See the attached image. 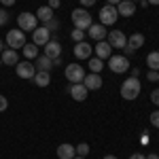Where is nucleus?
I'll use <instances>...</instances> for the list:
<instances>
[{
	"instance_id": "0eeeda50",
	"label": "nucleus",
	"mask_w": 159,
	"mask_h": 159,
	"mask_svg": "<svg viewBox=\"0 0 159 159\" xmlns=\"http://www.w3.org/2000/svg\"><path fill=\"white\" fill-rule=\"evenodd\" d=\"M117 19H119L117 7H112V4L102 7V11H100V24H102V25H112Z\"/></svg>"
},
{
	"instance_id": "20e7f679",
	"label": "nucleus",
	"mask_w": 159,
	"mask_h": 159,
	"mask_svg": "<svg viewBox=\"0 0 159 159\" xmlns=\"http://www.w3.org/2000/svg\"><path fill=\"white\" fill-rule=\"evenodd\" d=\"M108 68L115 74H121V72H127L132 66H129V60H127L125 55H110L108 57Z\"/></svg>"
},
{
	"instance_id": "a18cd8bd",
	"label": "nucleus",
	"mask_w": 159,
	"mask_h": 159,
	"mask_svg": "<svg viewBox=\"0 0 159 159\" xmlns=\"http://www.w3.org/2000/svg\"><path fill=\"white\" fill-rule=\"evenodd\" d=\"M72 159H85V157H81V155H74V157Z\"/></svg>"
},
{
	"instance_id": "37998d69",
	"label": "nucleus",
	"mask_w": 159,
	"mask_h": 159,
	"mask_svg": "<svg viewBox=\"0 0 159 159\" xmlns=\"http://www.w3.org/2000/svg\"><path fill=\"white\" fill-rule=\"evenodd\" d=\"M148 4H159V0H147Z\"/></svg>"
},
{
	"instance_id": "6ab92c4d",
	"label": "nucleus",
	"mask_w": 159,
	"mask_h": 159,
	"mask_svg": "<svg viewBox=\"0 0 159 159\" xmlns=\"http://www.w3.org/2000/svg\"><path fill=\"white\" fill-rule=\"evenodd\" d=\"M34 68H36V72H49L53 68V60H49L47 55H38L34 60Z\"/></svg>"
},
{
	"instance_id": "aec40b11",
	"label": "nucleus",
	"mask_w": 159,
	"mask_h": 159,
	"mask_svg": "<svg viewBox=\"0 0 159 159\" xmlns=\"http://www.w3.org/2000/svg\"><path fill=\"white\" fill-rule=\"evenodd\" d=\"M74 155H76V148H74L70 142H64V144L57 147V157L60 159H72Z\"/></svg>"
},
{
	"instance_id": "7ed1b4c3",
	"label": "nucleus",
	"mask_w": 159,
	"mask_h": 159,
	"mask_svg": "<svg viewBox=\"0 0 159 159\" xmlns=\"http://www.w3.org/2000/svg\"><path fill=\"white\" fill-rule=\"evenodd\" d=\"M17 25H19V30H24V32H34L38 28V19H36L34 13L24 11V13H19V17H17Z\"/></svg>"
},
{
	"instance_id": "a878e982",
	"label": "nucleus",
	"mask_w": 159,
	"mask_h": 159,
	"mask_svg": "<svg viewBox=\"0 0 159 159\" xmlns=\"http://www.w3.org/2000/svg\"><path fill=\"white\" fill-rule=\"evenodd\" d=\"M102 66H104V64H102V60H100V57H91V60H89V68H91V72H98L100 74Z\"/></svg>"
},
{
	"instance_id": "c03bdc74",
	"label": "nucleus",
	"mask_w": 159,
	"mask_h": 159,
	"mask_svg": "<svg viewBox=\"0 0 159 159\" xmlns=\"http://www.w3.org/2000/svg\"><path fill=\"white\" fill-rule=\"evenodd\" d=\"M104 159H117V157H115V155H106Z\"/></svg>"
},
{
	"instance_id": "1a4fd4ad",
	"label": "nucleus",
	"mask_w": 159,
	"mask_h": 159,
	"mask_svg": "<svg viewBox=\"0 0 159 159\" xmlns=\"http://www.w3.org/2000/svg\"><path fill=\"white\" fill-rule=\"evenodd\" d=\"M49 40H51V32L47 30V28H45V25H43V28L38 25L36 30L32 32V43H34L36 47H45Z\"/></svg>"
},
{
	"instance_id": "09e8293b",
	"label": "nucleus",
	"mask_w": 159,
	"mask_h": 159,
	"mask_svg": "<svg viewBox=\"0 0 159 159\" xmlns=\"http://www.w3.org/2000/svg\"><path fill=\"white\" fill-rule=\"evenodd\" d=\"M157 83H159V79H157Z\"/></svg>"
},
{
	"instance_id": "473e14b6",
	"label": "nucleus",
	"mask_w": 159,
	"mask_h": 159,
	"mask_svg": "<svg viewBox=\"0 0 159 159\" xmlns=\"http://www.w3.org/2000/svg\"><path fill=\"white\" fill-rule=\"evenodd\" d=\"M151 100H153V104L159 106V89H153V91H151Z\"/></svg>"
},
{
	"instance_id": "f257e3e1",
	"label": "nucleus",
	"mask_w": 159,
	"mask_h": 159,
	"mask_svg": "<svg viewBox=\"0 0 159 159\" xmlns=\"http://www.w3.org/2000/svg\"><path fill=\"white\" fill-rule=\"evenodd\" d=\"M140 91H142V85H140V81L136 76L123 81V85H121V98L123 100H136L140 96Z\"/></svg>"
},
{
	"instance_id": "4be33fe9",
	"label": "nucleus",
	"mask_w": 159,
	"mask_h": 159,
	"mask_svg": "<svg viewBox=\"0 0 159 159\" xmlns=\"http://www.w3.org/2000/svg\"><path fill=\"white\" fill-rule=\"evenodd\" d=\"M36 19L47 24L49 19H53V9H51V7H40V9L36 11Z\"/></svg>"
},
{
	"instance_id": "5701e85b",
	"label": "nucleus",
	"mask_w": 159,
	"mask_h": 159,
	"mask_svg": "<svg viewBox=\"0 0 159 159\" xmlns=\"http://www.w3.org/2000/svg\"><path fill=\"white\" fill-rule=\"evenodd\" d=\"M51 83V74L49 72H36L34 74V85L36 87H47Z\"/></svg>"
},
{
	"instance_id": "9d476101",
	"label": "nucleus",
	"mask_w": 159,
	"mask_h": 159,
	"mask_svg": "<svg viewBox=\"0 0 159 159\" xmlns=\"http://www.w3.org/2000/svg\"><path fill=\"white\" fill-rule=\"evenodd\" d=\"M34 74H36V68H34V64L32 61H19L17 64V76L19 79H34Z\"/></svg>"
},
{
	"instance_id": "393cba45",
	"label": "nucleus",
	"mask_w": 159,
	"mask_h": 159,
	"mask_svg": "<svg viewBox=\"0 0 159 159\" xmlns=\"http://www.w3.org/2000/svg\"><path fill=\"white\" fill-rule=\"evenodd\" d=\"M147 64H148V70H159V51H153L147 55Z\"/></svg>"
},
{
	"instance_id": "79ce46f5",
	"label": "nucleus",
	"mask_w": 159,
	"mask_h": 159,
	"mask_svg": "<svg viewBox=\"0 0 159 159\" xmlns=\"http://www.w3.org/2000/svg\"><path fill=\"white\" fill-rule=\"evenodd\" d=\"M2 51H4V40L0 38V53H2Z\"/></svg>"
},
{
	"instance_id": "49530a36",
	"label": "nucleus",
	"mask_w": 159,
	"mask_h": 159,
	"mask_svg": "<svg viewBox=\"0 0 159 159\" xmlns=\"http://www.w3.org/2000/svg\"><path fill=\"white\" fill-rule=\"evenodd\" d=\"M129 2H140V0H129Z\"/></svg>"
},
{
	"instance_id": "39448f33",
	"label": "nucleus",
	"mask_w": 159,
	"mask_h": 159,
	"mask_svg": "<svg viewBox=\"0 0 159 159\" xmlns=\"http://www.w3.org/2000/svg\"><path fill=\"white\" fill-rule=\"evenodd\" d=\"M7 45H9V49H24L25 45V32L24 30H9V34H7Z\"/></svg>"
},
{
	"instance_id": "bb28decb",
	"label": "nucleus",
	"mask_w": 159,
	"mask_h": 159,
	"mask_svg": "<svg viewBox=\"0 0 159 159\" xmlns=\"http://www.w3.org/2000/svg\"><path fill=\"white\" fill-rule=\"evenodd\" d=\"M70 36H72L74 43H81V40L85 38V30H79V28H76V30H72V34H70Z\"/></svg>"
},
{
	"instance_id": "dca6fc26",
	"label": "nucleus",
	"mask_w": 159,
	"mask_h": 159,
	"mask_svg": "<svg viewBox=\"0 0 159 159\" xmlns=\"http://www.w3.org/2000/svg\"><path fill=\"white\" fill-rule=\"evenodd\" d=\"M117 13L121 15V17H132L136 13V2H129V0H121L119 4H117Z\"/></svg>"
},
{
	"instance_id": "7c9ffc66",
	"label": "nucleus",
	"mask_w": 159,
	"mask_h": 159,
	"mask_svg": "<svg viewBox=\"0 0 159 159\" xmlns=\"http://www.w3.org/2000/svg\"><path fill=\"white\" fill-rule=\"evenodd\" d=\"M151 123H153V127L159 129V110H155V112L151 115Z\"/></svg>"
},
{
	"instance_id": "c85d7f7f",
	"label": "nucleus",
	"mask_w": 159,
	"mask_h": 159,
	"mask_svg": "<svg viewBox=\"0 0 159 159\" xmlns=\"http://www.w3.org/2000/svg\"><path fill=\"white\" fill-rule=\"evenodd\" d=\"M45 28H47V30H57V28H60V21H57V19H55V17H53V19H49V21H47V24H45Z\"/></svg>"
},
{
	"instance_id": "72a5a7b5",
	"label": "nucleus",
	"mask_w": 159,
	"mask_h": 159,
	"mask_svg": "<svg viewBox=\"0 0 159 159\" xmlns=\"http://www.w3.org/2000/svg\"><path fill=\"white\" fill-rule=\"evenodd\" d=\"M7 106H9V100L4 98V96H0V112H2V110H7Z\"/></svg>"
},
{
	"instance_id": "b1692460",
	"label": "nucleus",
	"mask_w": 159,
	"mask_h": 159,
	"mask_svg": "<svg viewBox=\"0 0 159 159\" xmlns=\"http://www.w3.org/2000/svg\"><path fill=\"white\" fill-rule=\"evenodd\" d=\"M24 55H25V60H36L38 57V47L34 45V43L24 45Z\"/></svg>"
},
{
	"instance_id": "c756f323",
	"label": "nucleus",
	"mask_w": 159,
	"mask_h": 159,
	"mask_svg": "<svg viewBox=\"0 0 159 159\" xmlns=\"http://www.w3.org/2000/svg\"><path fill=\"white\" fill-rule=\"evenodd\" d=\"M147 79L151 81V83H153V81H157V79H159V70H148V72H147Z\"/></svg>"
},
{
	"instance_id": "de8ad7c7",
	"label": "nucleus",
	"mask_w": 159,
	"mask_h": 159,
	"mask_svg": "<svg viewBox=\"0 0 159 159\" xmlns=\"http://www.w3.org/2000/svg\"><path fill=\"white\" fill-rule=\"evenodd\" d=\"M0 64H2V60H0Z\"/></svg>"
},
{
	"instance_id": "f3484780",
	"label": "nucleus",
	"mask_w": 159,
	"mask_h": 159,
	"mask_svg": "<svg viewBox=\"0 0 159 159\" xmlns=\"http://www.w3.org/2000/svg\"><path fill=\"white\" fill-rule=\"evenodd\" d=\"M93 49H96V55H98V57H100L102 61H104V60H108L110 55H112V47H110L106 40H98V45H96Z\"/></svg>"
},
{
	"instance_id": "4468645a",
	"label": "nucleus",
	"mask_w": 159,
	"mask_h": 159,
	"mask_svg": "<svg viewBox=\"0 0 159 159\" xmlns=\"http://www.w3.org/2000/svg\"><path fill=\"white\" fill-rule=\"evenodd\" d=\"M45 55L49 57V60H57L61 57V45L57 40H49L47 45H45Z\"/></svg>"
},
{
	"instance_id": "c9c22d12",
	"label": "nucleus",
	"mask_w": 159,
	"mask_h": 159,
	"mask_svg": "<svg viewBox=\"0 0 159 159\" xmlns=\"http://www.w3.org/2000/svg\"><path fill=\"white\" fill-rule=\"evenodd\" d=\"M81 4H83V9H87V7H93L96 4V0H79Z\"/></svg>"
},
{
	"instance_id": "f03ea898",
	"label": "nucleus",
	"mask_w": 159,
	"mask_h": 159,
	"mask_svg": "<svg viewBox=\"0 0 159 159\" xmlns=\"http://www.w3.org/2000/svg\"><path fill=\"white\" fill-rule=\"evenodd\" d=\"M72 24L74 28H79V30H87L89 25L93 24V19H91V13H87V9H74L72 11Z\"/></svg>"
},
{
	"instance_id": "ea45409f",
	"label": "nucleus",
	"mask_w": 159,
	"mask_h": 159,
	"mask_svg": "<svg viewBox=\"0 0 159 159\" xmlns=\"http://www.w3.org/2000/svg\"><path fill=\"white\" fill-rule=\"evenodd\" d=\"M106 2H108V4H112V7H117V4H119L121 0H106Z\"/></svg>"
},
{
	"instance_id": "2eb2a0df",
	"label": "nucleus",
	"mask_w": 159,
	"mask_h": 159,
	"mask_svg": "<svg viewBox=\"0 0 159 159\" xmlns=\"http://www.w3.org/2000/svg\"><path fill=\"white\" fill-rule=\"evenodd\" d=\"M87 89L83 83H72L70 85V96H72V100H76V102H83V100L87 98Z\"/></svg>"
},
{
	"instance_id": "58836bf2",
	"label": "nucleus",
	"mask_w": 159,
	"mask_h": 159,
	"mask_svg": "<svg viewBox=\"0 0 159 159\" xmlns=\"http://www.w3.org/2000/svg\"><path fill=\"white\" fill-rule=\"evenodd\" d=\"M129 70H132V76H136V79H138V74H140V70H138V68H129Z\"/></svg>"
},
{
	"instance_id": "a19ab883",
	"label": "nucleus",
	"mask_w": 159,
	"mask_h": 159,
	"mask_svg": "<svg viewBox=\"0 0 159 159\" xmlns=\"http://www.w3.org/2000/svg\"><path fill=\"white\" fill-rule=\"evenodd\" d=\"M147 159H159V155H155V153H151V155H148Z\"/></svg>"
},
{
	"instance_id": "4c0bfd02",
	"label": "nucleus",
	"mask_w": 159,
	"mask_h": 159,
	"mask_svg": "<svg viewBox=\"0 0 159 159\" xmlns=\"http://www.w3.org/2000/svg\"><path fill=\"white\" fill-rule=\"evenodd\" d=\"M129 159H147V157H144L142 153H134V155H132V157H129Z\"/></svg>"
},
{
	"instance_id": "f704fd0d",
	"label": "nucleus",
	"mask_w": 159,
	"mask_h": 159,
	"mask_svg": "<svg viewBox=\"0 0 159 159\" xmlns=\"http://www.w3.org/2000/svg\"><path fill=\"white\" fill-rule=\"evenodd\" d=\"M60 4H61V0H49V4H47V7H51V9L55 11V9H60Z\"/></svg>"
},
{
	"instance_id": "2f4dec72",
	"label": "nucleus",
	"mask_w": 159,
	"mask_h": 159,
	"mask_svg": "<svg viewBox=\"0 0 159 159\" xmlns=\"http://www.w3.org/2000/svg\"><path fill=\"white\" fill-rule=\"evenodd\" d=\"M9 21V13L4 11V9H0V25H4Z\"/></svg>"
},
{
	"instance_id": "423d86ee",
	"label": "nucleus",
	"mask_w": 159,
	"mask_h": 159,
	"mask_svg": "<svg viewBox=\"0 0 159 159\" xmlns=\"http://www.w3.org/2000/svg\"><path fill=\"white\" fill-rule=\"evenodd\" d=\"M64 74H66V79L70 83H83V79H85V70H83L81 64H68Z\"/></svg>"
},
{
	"instance_id": "412c9836",
	"label": "nucleus",
	"mask_w": 159,
	"mask_h": 159,
	"mask_svg": "<svg viewBox=\"0 0 159 159\" xmlns=\"http://www.w3.org/2000/svg\"><path fill=\"white\" fill-rule=\"evenodd\" d=\"M142 45H144V36H142V34H132V36L127 38V47H129V49H140V47H142Z\"/></svg>"
},
{
	"instance_id": "9b49d317",
	"label": "nucleus",
	"mask_w": 159,
	"mask_h": 159,
	"mask_svg": "<svg viewBox=\"0 0 159 159\" xmlns=\"http://www.w3.org/2000/svg\"><path fill=\"white\" fill-rule=\"evenodd\" d=\"M91 53H93V47L89 43H85V40H81V43L74 45V57H79V60H89Z\"/></svg>"
},
{
	"instance_id": "6e6552de",
	"label": "nucleus",
	"mask_w": 159,
	"mask_h": 159,
	"mask_svg": "<svg viewBox=\"0 0 159 159\" xmlns=\"http://www.w3.org/2000/svg\"><path fill=\"white\" fill-rule=\"evenodd\" d=\"M106 43H108L112 49H123L127 45V36L123 34L121 30H110L106 34Z\"/></svg>"
},
{
	"instance_id": "e433bc0d",
	"label": "nucleus",
	"mask_w": 159,
	"mask_h": 159,
	"mask_svg": "<svg viewBox=\"0 0 159 159\" xmlns=\"http://www.w3.org/2000/svg\"><path fill=\"white\" fill-rule=\"evenodd\" d=\"M15 2H17V0H0V4H2V7H13Z\"/></svg>"
},
{
	"instance_id": "a211bd4d",
	"label": "nucleus",
	"mask_w": 159,
	"mask_h": 159,
	"mask_svg": "<svg viewBox=\"0 0 159 159\" xmlns=\"http://www.w3.org/2000/svg\"><path fill=\"white\" fill-rule=\"evenodd\" d=\"M0 60H2V64H7V66H17L19 64V55H17L15 49H4L0 53Z\"/></svg>"
},
{
	"instance_id": "cd10ccee",
	"label": "nucleus",
	"mask_w": 159,
	"mask_h": 159,
	"mask_svg": "<svg viewBox=\"0 0 159 159\" xmlns=\"http://www.w3.org/2000/svg\"><path fill=\"white\" fill-rule=\"evenodd\" d=\"M74 148H76V155H81V157H87V153H89V144L87 142H83V144H79Z\"/></svg>"
},
{
	"instance_id": "ddd939ff",
	"label": "nucleus",
	"mask_w": 159,
	"mask_h": 159,
	"mask_svg": "<svg viewBox=\"0 0 159 159\" xmlns=\"http://www.w3.org/2000/svg\"><path fill=\"white\" fill-rule=\"evenodd\" d=\"M83 85L89 89V91H96L102 87V76L98 72H91V74H85V79H83Z\"/></svg>"
},
{
	"instance_id": "f8f14e48",
	"label": "nucleus",
	"mask_w": 159,
	"mask_h": 159,
	"mask_svg": "<svg viewBox=\"0 0 159 159\" xmlns=\"http://www.w3.org/2000/svg\"><path fill=\"white\" fill-rule=\"evenodd\" d=\"M87 32H89V36L93 40H106V34H108L106 25H102V24H91L87 28Z\"/></svg>"
}]
</instances>
